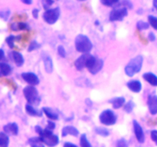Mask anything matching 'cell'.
Returning <instances> with one entry per match:
<instances>
[{
	"label": "cell",
	"instance_id": "5bb4252c",
	"mask_svg": "<svg viewBox=\"0 0 157 147\" xmlns=\"http://www.w3.org/2000/svg\"><path fill=\"white\" fill-rule=\"evenodd\" d=\"M127 86L131 91L134 92V93H139L142 90V84H141L140 81H136V80L129 81L127 84Z\"/></svg>",
	"mask_w": 157,
	"mask_h": 147
},
{
	"label": "cell",
	"instance_id": "ba28073f",
	"mask_svg": "<svg viewBox=\"0 0 157 147\" xmlns=\"http://www.w3.org/2000/svg\"><path fill=\"white\" fill-rule=\"evenodd\" d=\"M128 12L126 7H118L113 9L109 15V20L110 21H122L127 15Z\"/></svg>",
	"mask_w": 157,
	"mask_h": 147
},
{
	"label": "cell",
	"instance_id": "d590c367",
	"mask_svg": "<svg viewBox=\"0 0 157 147\" xmlns=\"http://www.w3.org/2000/svg\"><path fill=\"white\" fill-rule=\"evenodd\" d=\"M54 2H55V0H43V6L44 9L47 10V9H49L48 7L54 4Z\"/></svg>",
	"mask_w": 157,
	"mask_h": 147
},
{
	"label": "cell",
	"instance_id": "f6af8a7d",
	"mask_svg": "<svg viewBox=\"0 0 157 147\" xmlns=\"http://www.w3.org/2000/svg\"><path fill=\"white\" fill-rule=\"evenodd\" d=\"M21 2L26 5H32V0H21Z\"/></svg>",
	"mask_w": 157,
	"mask_h": 147
},
{
	"label": "cell",
	"instance_id": "74e56055",
	"mask_svg": "<svg viewBox=\"0 0 157 147\" xmlns=\"http://www.w3.org/2000/svg\"><path fill=\"white\" fill-rule=\"evenodd\" d=\"M55 128V123L52 122V121H48V124L47 126H46V128H45L46 130H51V131H52Z\"/></svg>",
	"mask_w": 157,
	"mask_h": 147
},
{
	"label": "cell",
	"instance_id": "f35d334b",
	"mask_svg": "<svg viewBox=\"0 0 157 147\" xmlns=\"http://www.w3.org/2000/svg\"><path fill=\"white\" fill-rule=\"evenodd\" d=\"M151 139L157 145V130H153L151 132Z\"/></svg>",
	"mask_w": 157,
	"mask_h": 147
},
{
	"label": "cell",
	"instance_id": "4dcf8cb0",
	"mask_svg": "<svg viewBox=\"0 0 157 147\" xmlns=\"http://www.w3.org/2000/svg\"><path fill=\"white\" fill-rule=\"evenodd\" d=\"M39 47H41V44L37 42L36 41H32L28 47V51H33L38 49Z\"/></svg>",
	"mask_w": 157,
	"mask_h": 147
},
{
	"label": "cell",
	"instance_id": "2e32d148",
	"mask_svg": "<svg viewBox=\"0 0 157 147\" xmlns=\"http://www.w3.org/2000/svg\"><path fill=\"white\" fill-rule=\"evenodd\" d=\"M62 136H67V135H72L74 136H78L79 134V131L77 130L75 127L72 126H64L62 130Z\"/></svg>",
	"mask_w": 157,
	"mask_h": 147
},
{
	"label": "cell",
	"instance_id": "30bf717a",
	"mask_svg": "<svg viewBox=\"0 0 157 147\" xmlns=\"http://www.w3.org/2000/svg\"><path fill=\"white\" fill-rule=\"evenodd\" d=\"M21 77L25 82H27L29 85L35 86L39 84V78L36 74L31 72H26V73L21 74Z\"/></svg>",
	"mask_w": 157,
	"mask_h": 147
},
{
	"label": "cell",
	"instance_id": "d6986e66",
	"mask_svg": "<svg viewBox=\"0 0 157 147\" xmlns=\"http://www.w3.org/2000/svg\"><path fill=\"white\" fill-rule=\"evenodd\" d=\"M143 77L146 81L151 84L152 86L157 87V77L153 73H145L143 75Z\"/></svg>",
	"mask_w": 157,
	"mask_h": 147
},
{
	"label": "cell",
	"instance_id": "ac0fdd59",
	"mask_svg": "<svg viewBox=\"0 0 157 147\" xmlns=\"http://www.w3.org/2000/svg\"><path fill=\"white\" fill-rule=\"evenodd\" d=\"M25 110L26 113H28L30 116H42V110H39L35 109V107H33L31 104H27L25 106Z\"/></svg>",
	"mask_w": 157,
	"mask_h": 147
},
{
	"label": "cell",
	"instance_id": "8d00e7d4",
	"mask_svg": "<svg viewBox=\"0 0 157 147\" xmlns=\"http://www.w3.org/2000/svg\"><path fill=\"white\" fill-rule=\"evenodd\" d=\"M122 5L124 6V7H126L127 9V8H129V9H132L133 8V4H132L130 0H123Z\"/></svg>",
	"mask_w": 157,
	"mask_h": 147
},
{
	"label": "cell",
	"instance_id": "7c38bea8",
	"mask_svg": "<svg viewBox=\"0 0 157 147\" xmlns=\"http://www.w3.org/2000/svg\"><path fill=\"white\" fill-rule=\"evenodd\" d=\"M147 104L150 113L152 115H156L157 113V96L152 95L149 96Z\"/></svg>",
	"mask_w": 157,
	"mask_h": 147
},
{
	"label": "cell",
	"instance_id": "e0dca14e",
	"mask_svg": "<svg viewBox=\"0 0 157 147\" xmlns=\"http://www.w3.org/2000/svg\"><path fill=\"white\" fill-rule=\"evenodd\" d=\"M12 71V69L9 64L0 62V77L9 76Z\"/></svg>",
	"mask_w": 157,
	"mask_h": 147
},
{
	"label": "cell",
	"instance_id": "83f0119b",
	"mask_svg": "<svg viewBox=\"0 0 157 147\" xmlns=\"http://www.w3.org/2000/svg\"><path fill=\"white\" fill-rule=\"evenodd\" d=\"M95 132L98 135L101 136H104V137H107L110 135L109 130L106 128H103V127H97V128H95Z\"/></svg>",
	"mask_w": 157,
	"mask_h": 147
},
{
	"label": "cell",
	"instance_id": "52a82bcc",
	"mask_svg": "<svg viewBox=\"0 0 157 147\" xmlns=\"http://www.w3.org/2000/svg\"><path fill=\"white\" fill-rule=\"evenodd\" d=\"M116 114L110 110H106L100 115V121L101 123L106 126L114 125L117 122Z\"/></svg>",
	"mask_w": 157,
	"mask_h": 147
},
{
	"label": "cell",
	"instance_id": "7dc6e473",
	"mask_svg": "<svg viewBox=\"0 0 157 147\" xmlns=\"http://www.w3.org/2000/svg\"><path fill=\"white\" fill-rule=\"evenodd\" d=\"M78 1H79V2H85V1H87V0H78Z\"/></svg>",
	"mask_w": 157,
	"mask_h": 147
},
{
	"label": "cell",
	"instance_id": "3957f363",
	"mask_svg": "<svg viewBox=\"0 0 157 147\" xmlns=\"http://www.w3.org/2000/svg\"><path fill=\"white\" fill-rule=\"evenodd\" d=\"M23 94L29 104L38 106L41 102V98L38 93V90L35 87L32 85L27 86L23 89Z\"/></svg>",
	"mask_w": 157,
	"mask_h": 147
},
{
	"label": "cell",
	"instance_id": "277c9868",
	"mask_svg": "<svg viewBox=\"0 0 157 147\" xmlns=\"http://www.w3.org/2000/svg\"><path fill=\"white\" fill-rule=\"evenodd\" d=\"M39 138L41 142L49 147H54L59 142V138L48 130H42L39 133Z\"/></svg>",
	"mask_w": 157,
	"mask_h": 147
},
{
	"label": "cell",
	"instance_id": "7402d4cb",
	"mask_svg": "<svg viewBox=\"0 0 157 147\" xmlns=\"http://www.w3.org/2000/svg\"><path fill=\"white\" fill-rule=\"evenodd\" d=\"M110 102L113 104V107L114 109H119L122 107L125 103V99L124 97H116L110 100Z\"/></svg>",
	"mask_w": 157,
	"mask_h": 147
},
{
	"label": "cell",
	"instance_id": "836d02e7",
	"mask_svg": "<svg viewBox=\"0 0 157 147\" xmlns=\"http://www.w3.org/2000/svg\"><path fill=\"white\" fill-rule=\"evenodd\" d=\"M58 53L61 58H65L66 57V51L62 45H59L58 47Z\"/></svg>",
	"mask_w": 157,
	"mask_h": 147
},
{
	"label": "cell",
	"instance_id": "d4e9b609",
	"mask_svg": "<svg viewBox=\"0 0 157 147\" xmlns=\"http://www.w3.org/2000/svg\"><path fill=\"white\" fill-rule=\"evenodd\" d=\"M11 28L13 31L16 32V31H23V30H27V29L29 28L28 24L24 22H20L18 23V24H12V26H11Z\"/></svg>",
	"mask_w": 157,
	"mask_h": 147
},
{
	"label": "cell",
	"instance_id": "b9f144b4",
	"mask_svg": "<svg viewBox=\"0 0 157 147\" xmlns=\"http://www.w3.org/2000/svg\"><path fill=\"white\" fill-rule=\"evenodd\" d=\"M148 38L150 41H154L156 40V36H155L154 33L153 32H150L148 35Z\"/></svg>",
	"mask_w": 157,
	"mask_h": 147
},
{
	"label": "cell",
	"instance_id": "cb8c5ba5",
	"mask_svg": "<svg viewBox=\"0 0 157 147\" xmlns=\"http://www.w3.org/2000/svg\"><path fill=\"white\" fill-rule=\"evenodd\" d=\"M20 38H21V36H14V35H9L7 38H6V41L7 43L8 46L10 47L11 49H12L14 47V45H15V41H19Z\"/></svg>",
	"mask_w": 157,
	"mask_h": 147
},
{
	"label": "cell",
	"instance_id": "484cf974",
	"mask_svg": "<svg viewBox=\"0 0 157 147\" xmlns=\"http://www.w3.org/2000/svg\"><path fill=\"white\" fill-rule=\"evenodd\" d=\"M9 136L4 133H0V147H9Z\"/></svg>",
	"mask_w": 157,
	"mask_h": 147
},
{
	"label": "cell",
	"instance_id": "ee69618b",
	"mask_svg": "<svg viewBox=\"0 0 157 147\" xmlns=\"http://www.w3.org/2000/svg\"><path fill=\"white\" fill-rule=\"evenodd\" d=\"M5 59V52L2 49H0V61Z\"/></svg>",
	"mask_w": 157,
	"mask_h": 147
},
{
	"label": "cell",
	"instance_id": "8fae6325",
	"mask_svg": "<svg viewBox=\"0 0 157 147\" xmlns=\"http://www.w3.org/2000/svg\"><path fill=\"white\" fill-rule=\"evenodd\" d=\"M133 130H134V133L136 139L140 143H144V141H145V136H144V130H143V128L136 120H133Z\"/></svg>",
	"mask_w": 157,
	"mask_h": 147
},
{
	"label": "cell",
	"instance_id": "4fadbf2b",
	"mask_svg": "<svg viewBox=\"0 0 157 147\" xmlns=\"http://www.w3.org/2000/svg\"><path fill=\"white\" fill-rule=\"evenodd\" d=\"M42 59L45 71L48 74H51L53 71V61H52V58L48 55H43Z\"/></svg>",
	"mask_w": 157,
	"mask_h": 147
},
{
	"label": "cell",
	"instance_id": "44dd1931",
	"mask_svg": "<svg viewBox=\"0 0 157 147\" xmlns=\"http://www.w3.org/2000/svg\"><path fill=\"white\" fill-rule=\"evenodd\" d=\"M42 111L44 112V114L48 116V118L51 119H53V120H57L58 119V114L54 110H52L50 107H43Z\"/></svg>",
	"mask_w": 157,
	"mask_h": 147
},
{
	"label": "cell",
	"instance_id": "bcb514c9",
	"mask_svg": "<svg viewBox=\"0 0 157 147\" xmlns=\"http://www.w3.org/2000/svg\"><path fill=\"white\" fill-rule=\"evenodd\" d=\"M153 5L154 9L157 11V0H153Z\"/></svg>",
	"mask_w": 157,
	"mask_h": 147
},
{
	"label": "cell",
	"instance_id": "d6a6232c",
	"mask_svg": "<svg viewBox=\"0 0 157 147\" xmlns=\"http://www.w3.org/2000/svg\"><path fill=\"white\" fill-rule=\"evenodd\" d=\"M133 107H134V103L130 100L128 103H127V104H125V106H124V110H125L126 113H130L133 111Z\"/></svg>",
	"mask_w": 157,
	"mask_h": 147
},
{
	"label": "cell",
	"instance_id": "f1b7e54d",
	"mask_svg": "<svg viewBox=\"0 0 157 147\" xmlns=\"http://www.w3.org/2000/svg\"><path fill=\"white\" fill-rule=\"evenodd\" d=\"M120 0H101V4L107 7H113L115 5L117 4Z\"/></svg>",
	"mask_w": 157,
	"mask_h": 147
},
{
	"label": "cell",
	"instance_id": "9c48e42d",
	"mask_svg": "<svg viewBox=\"0 0 157 147\" xmlns=\"http://www.w3.org/2000/svg\"><path fill=\"white\" fill-rule=\"evenodd\" d=\"M103 66H104V61H103V60L95 58L94 59V61L91 62V64H90V66L87 67V70L92 74H98L102 69Z\"/></svg>",
	"mask_w": 157,
	"mask_h": 147
},
{
	"label": "cell",
	"instance_id": "4316f807",
	"mask_svg": "<svg viewBox=\"0 0 157 147\" xmlns=\"http://www.w3.org/2000/svg\"><path fill=\"white\" fill-rule=\"evenodd\" d=\"M80 145L81 147H92L91 144L89 142L86 134H82L80 139Z\"/></svg>",
	"mask_w": 157,
	"mask_h": 147
},
{
	"label": "cell",
	"instance_id": "7bdbcfd3",
	"mask_svg": "<svg viewBox=\"0 0 157 147\" xmlns=\"http://www.w3.org/2000/svg\"><path fill=\"white\" fill-rule=\"evenodd\" d=\"M63 147H78V145H75L73 143H71V142H64Z\"/></svg>",
	"mask_w": 157,
	"mask_h": 147
},
{
	"label": "cell",
	"instance_id": "603a6c76",
	"mask_svg": "<svg viewBox=\"0 0 157 147\" xmlns=\"http://www.w3.org/2000/svg\"><path fill=\"white\" fill-rule=\"evenodd\" d=\"M29 144L31 147H44L39 137H32L29 139Z\"/></svg>",
	"mask_w": 157,
	"mask_h": 147
},
{
	"label": "cell",
	"instance_id": "1f68e13d",
	"mask_svg": "<svg viewBox=\"0 0 157 147\" xmlns=\"http://www.w3.org/2000/svg\"><path fill=\"white\" fill-rule=\"evenodd\" d=\"M149 24L152 26L154 29L157 30V18L153 15H149L148 16Z\"/></svg>",
	"mask_w": 157,
	"mask_h": 147
},
{
	"label": "cell",
	"instance_id": "60d3db41",
	"mask_svg": "<svg viewBox=\"0 0 157 147\" xmlns=\"http://www.w3.org/2000/svg\"><path fill=\"white\" fill-rule=\"evenodd\" d=\"M9 14H10V13H9V12H1V13H0V17H1V18H4L5 20H6V19H7L8 17H9Z\"/></svg>",
	"mask_w": 157,
	"mask_h": 147
},
{
	"label": "cell",
	"instance_id": "e575fe53",
	"mask_svg": "<svg viewBox=\"0 0 157 147\" xmlns=\"http://www.w3.org/2000/svg\"><path fill=\"white\" fill-rule=\"evenodd\" d=\"M117 147H128V143L127 140L124 139H121L117 141Z\"/></svg>",
	"mask_w": 157,
	"mask_h": 147
},
{
	"label": "cell",
	"instance_id": "5b68a950",
	"mask_svg": "<svg viewBox=\"0 0 157 147\" xmlns=\"http://www.w3.org/2000/svg\"><path fill=\"white\" fill-rule=\"evenodd\" d=\"M95 57H94L93 55H90L89 53H85L83 54L81 56H80L78 59L76 60L75 63V67L77 68V70H82L84 68H87L89 67V65L90 64V63L92 62L94 59Z\"/></svg>",
	"mask_w": 157,
	"mask_h": 147
},
{
	"label": "cell",
	"instance_id": "ffe728a7",
	"mask_svg": "<svg viewBox=\"0 0 157 147\" xmlns=\"http://www.w3.org/2000/svg\"><path fill=\"white\" fill-rule=\"evenodd\" d=\"M12 57L15 64L18 67H21V66L23 65V64H24V58H23L21 54H20L18 51H12Z\"/></svg>",
	"mask_w": 157,
	"mask_h": 147
},
{
	"label": "cell",
	"instance_id": "8992f818",
	"mask_svg": "<svg viewBox=\"0 0 157 147\" xmlns=\"http://www.w3.org/2000/svg\"><path fill=\"white\" fill-rule=\"evenodd\" d=\"M60 12L59 8H55V9H47L43 14V18L44 21L49 24H53L58 21L59 18Z\"/></svg>",
	"mask_w": 157,
	"mask_h": 147
},
{
	"label": "cell",
	"instance_id": "ab89813d",
	"mask_svg": "<svg viewBox=\"0 0 157 147\" xmlns=\"http://www.w3.org/2000/svg\"><path fill=\"white\" fill-rule=\"evenodd\" d=\"M38 14H39V10L38 9H34L32 10V15L35 18H38Z\"/></svg>",
	"mask_w": 157,
	"mask_h": 147
},
{
	"label": "cell",
	"instance_id": "7a4b0ae2",
	"mask_svg": "<svg viewBox=\"0 0 157 147\" xmlns=\"http://www.w3.org/2000/svg\"><path fill=\"white\" fill-rule=\"evenodd\" d=\"M144 62V58L141 55H138L133 58L125 67V73L127 76L133 77L134 74L139 73L141 70Z\"/></svg>",
	"mask_w": 157,
	"mask_h": 147
},
{
	"label": "cell",
	"instance_id": "f546056e",
	"mask_svg": "<svg viewBox=\"0 0 157 147\" xmlns=\"http://www.w3.org/2000/svg\"><path fill=\"white\" fill-rule=\"evenodd\" d=\"M149 27H150V24L147 22H145V21H139L136 23V28H137L140 31L148 29Z\"/></svg>",
	"mask_w": 157,
	"mask_h": 147
},
{
	"label": "cell",
	"instance_id": "6da1fadb",
	"mask_svg": "<svg viewBox=\"0 0 157 147\" xmlns=\"http://www.w3.org/2000/svg\"><path fill=\"white\" fill-rule=\"evenodd\" d=\"M93 44L87 36L79 35L75 38V48L80 53H89L92 50Z\"/></svg>",
	"mask_w": 157,
	"mask_h": 147
},
{
	"label": "cell",
	"instance_id": "9a60e30c",
	"mask_svg": "<svg viewBox=\"0 0 157 147\" xmlns=\"http://www.w3.org/2000/svg\"><path fill=\"white\" fill-rule=\"evenodd\" d=\"M4 131L6 133H10L13 136H17L18 133V126L15 123H10L6 124L3 127Z\"/></svg>",
	"mask_w": 157,
	"mask_h": 147
}]
</instances>
